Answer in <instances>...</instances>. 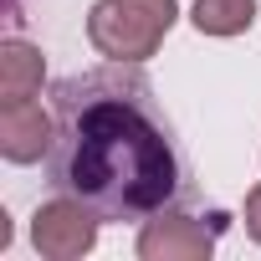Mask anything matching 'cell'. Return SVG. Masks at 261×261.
<instances>
[{"instance_id": "6", "label": "cell", "mask_w": 261, "mask_h": 261, "mask_svg": "<svg viewBox=\"0 0 261 261\" xmlns=\"http://www.w3.org/2000/svg\"><path fill=\"white\" fill-rule=\"evenodd\" d=\"M41 77H46V57L41 46L21 41V36H6L0 41V102H26L41 92Z\"/></svg>"}, {"instance_id": "1", "label": "cell", "mask_w": 261, "mask_h": 261, "mask_svg": "<svg viewBox=\"0 0 261 261\" xmlns=\"http://www.w3.org/2000/svg\"><path fill=\"white\" fill-rule=\"evenodd\" d=\"M51 113L46 174L57 195L92 205L102 220H149L179 195L185 164L139 62H108L57 82Z\"/></svg>"}, {"instance_id": "5", "label": "cell", "mask_w": 261, "mask_h": 261, "mask_svg": "<svg viewBox=\"0 0 261 261\" xmlns=\"http://www.w3.org/2000/svg\"><path fill=\"white\" fill-rule=\"evenodd\" d=\"M57 139V113H46L36 97L26 102H0V154L11 164H36L51 154Z\"/></svg>"}, {"instance_id": "4", "label": "cell", "mask_w": 261, "mask_h": 261, "mask_svg": "<svg viewBox=\"0 0 261 261\" xmlns=\"http://www.w3.org/2000/svg\"><path fill=\"white\" fill-rule=\"evenodd\" d=\"M215 251V225L195 215H149L139 230V261H205Z\"/></svg>"}, {"instance_id": "7", "label": "cell", "mask_w": 261, "mask_h": 261, "mask_svg": "<svg viewBox=\"0 0 261 261\" xmlns=\"http://www.w3.org/2000/svg\"><path fill=\"white\" fill-rule=\"evenodd\" d=\"M190 21L200 36H241L256 21V0H195Z\"/></svg>"}, {"instance_id": "2", "label": "cell", "mask_w": 261, "mask_h": 261, "mask_svg": "<svg viewBox=\"0 0 261 261\" xmlns=\"http://www.w3.org/2000/svg\"><path fill=\"white\" fill-rule=\"evenodd\" d=\"M179 21V0H97L87 11V41L108 62H149Z\"/></svg>"}, {"instance_id": "8", "label": "cell", "mask_w": 261, "mask_h": 261, "mask_svg": "<svg viewBox=\"0 0 261 261\" xmlns=\"http://www.w3.org/2000/svg\"><path fill=\"white\" fill-rule=\"evenodd\" d=\"M246 230H251V241L261 246V185L246 195Z\"/></svg>"}, {"instance_id": "3", "label": "cell", "mask_w": 261, "mask_h": 261, "mask_svg": "<svg viewBox=\"0 0 261 261\" xmlns=\"http://www.w3.org/2000/svg\"><path fill=\"white\" fill-rule=\"evenodd\" d=\"M97 225H102V215L92 205H82L72 195H57V200L36 205V215H31V246L46 261H77V256H87L97 246Z\"/></svg>"}]
</instances>
